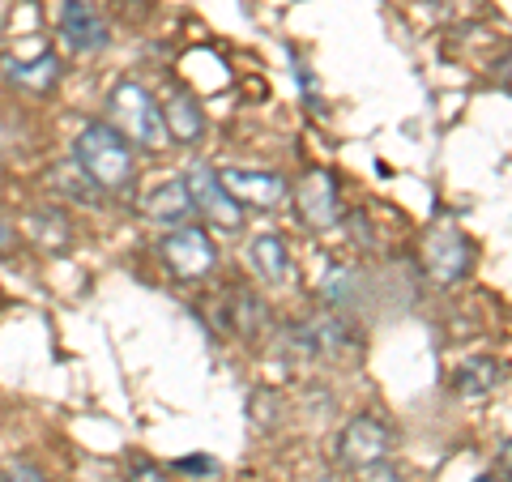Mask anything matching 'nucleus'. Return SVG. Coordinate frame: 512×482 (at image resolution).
Returning a JSON list of instances; mask_svg holds the SVG:
<instances>
[{
  "label": "nucleus",
  "instance_id": "f257e3e1",
  "mask_svg": "<svg viewBox=\"0 0 512 482\" xmlns=\"http://www.w3.org/2000/svg\"><path fill=\"white\" fill-rule=\"evenodd\" d=\"M73 163H77V171H82L94 188H103V192H124L128 184H133V175H137L128 137H120L116 128L99 124V120L86 124L82 133H77Z\"/></svg>",
  "mask_w": 512,
  "mask_h": 482
},
{
  "label": "nucleus",
  "instance_id": "f03ea898",
  "mask_svg": "<svg viewBox=\"0 0 512 482\" xmlns=\"http://www.w3.org/2000/svg\"><path fill=\"white\" fill-rule=\"evenodd\" d=\"M111 128H116L120 137H128V146H146L154 150L158 141L167 137V124H163V107H158L150 99V90L146 86H137V82H120L116 90H111Z\"/></svg>",
  "mask_w": 512,
  "mask_h": 482
},
{
  "label": "nucleus",
  "instance_id": "7ed1b4c3",
  "mask_svg": "<svg viewBox=\"0 0 512 482\" xmlns=\"http://www.w3.org/2000/svg\"><path fill=\"white\" fill-rule=\"evenodd\" d=\"M184 184H188V197H192V205H197V214H205L210 227H218V231H239L244 227V205L222 188L214 167H205V163L188 167Z\"/></svg>",
  "mask_w": 512,
  "mask_h": 482
},
{
  "label": "nucleus",
  "instance_id": "20e7f679",
  "mask_svg": "<svg viewBox=\"0 0 512 482\" xmlns=\"http://www.w3.org/2000/svg\"><path fill=\"white\" fill-rule=\"evenodd\" d=\"M158 256H163V265L175 273L180 282H197L205 273L214 269V244L210 235L197 231V227H175L163 244H158Z\"/></svg>",
  "mask_w": 512,
  "mask_h": 482
},
{
  "label": "nucleus",
  "instance_id": "39448f33",
  "mask_svg": "<svg viewBox=\"0 0 512 482\" xmlns=\"http://www.w3.org/2000/svg\"><path fill=\"white\" fill-rule=\"evenodd\" d=\"M423 265L436 282H457L466 278L470 269V239L461 235L453 222H440V227H431L427 239H423Z\"/></svg>",
  "mask_w": 512,
  "mask_h": 482
},
{
  "label": "nucleus",
  "instance_id": "423d86ee",
  "mask_svg": "<svg viewBox=\"0 0 512 482\" xmlns=\"http://www.w3.org/2000/svg\"><path fill=\"white\" fill-rule=\"evenodd\" d=\"M295 210L308 222L312 231H329L342 222V197H338V180L329 171H308L295 184Z\"/></svg>",
  "mask_w": 512,
  "mask_h": 482
},
{
  "label": "nucleus",
  "instance_id": "0eeeda50",
  "mask_svg": "<svg viewBox=\"0 0 512 482\" xmlns=\"http://www.w3.org/2000/svg\"><path fill=\"white\" fill-rule=\"evenodd\" d=\"M389 427L376 423L372 414H359V419H350L342 440H338V453L342 461L350 465V470H367V465H376L389 457Z\"/></svg>",
  "mask_w": 512,
  "mask_h": 482
},
{
  "label": "nucleus",
  "instance_id": "6e6552de",
  "mask_svg": "<svg viewBox=\"0 0 512 482\" xmlns=\"http://www.w3.org/2000/svg\"><path fill=\"white\" fill-rule=\"evenodd\" d=\"M222 188L231 192L239 205H256V210H274V205L286 197V180L274 171H244V167H231V171H218Z\"/></svg>",
  "mask_w": 512,
  "mask_h": 482
},
{
  "label": "nucleus",
  "instance_id": "1a4fd4ad",
  "mask_svg": "<svg viewBox=\"0 0 512 482\" xmlns=\"http://www.w3.org/2000/svg\"><path fill=\"white\" fill-rule=\"evenodd\" d=\"M60 35L73 52H99V47L107 43V26H103L99 13H94L90 0H64Z\"/></svg>",
  "mask_w": 512,
  "mask_h": 482
},
{
  "label": "nucleus",
  "instance_id": "9d476101",
  "mask_svg": "<svg viewBox=\"0 0 512 482\" xmlns=\"http://www.w3.org/2000/svg\"><path fill=\"white\" fill-rule=\"evenodd\" d=\"M146 218H154V222H167V227H184V222L197 214V205H192V197H188V184L184 180H171V184H158L150 197H146Z\"/></svg>",
  "mask_w": 512,
  "mask_h": 482
},
{
  "label": "nucleus",
  "instance_id": "9b49d317",
  "mask_svg": "<svg viewBox=\"0 0 512 482\" xmlns=\"http://www.w3.org/2000/svg\"><path fill=\"white\" fill-rule=\"evenodd\" d=\"M248 265L261 273L265 282H286L295 273L291 252H286V244H282L278 235H256L252 244H248Z\"/></svg>",
  "mask_w": 512,
  "mask_h": 482
},
{
  "label": "nucleus",
  "instance_id": "f8f14e48",
  "mask_svg": "<svg viewBox=\"0 0 512 482\" xmlns=\"http://www.w3.org/2000/svg\"><path fill=\"white\" fill-rule=\"evenodd\" d=\"M163 124H167V137L184 141V146H192V141L205 137V116L201 107L188 99V94H175V99L163 103Z\"/></svg>",
  "mask_w": 512,
  "mask_h": 482
},
{
  "label": "nucleus",
  "instance_id": "ddd939ff",
  "mask_svg": "<svg viewBox=\"0 0 512 482\" xmlns=\"http://www.w3.org/2000/svg\"><path fill=\"white\" fill-rule=\"evenodd\" d=\"M60 77V60L52 52H39L35 60H9V82L30 94H47Z\"/></svg>",
  "mask_w": 512,
  "mask_h": 482
},
{
  "label": "nucleus",
  "instance_id": "4468645a",
  "mask_svg": "<svg viewBox=\"0 0 512 482\" xmlns=\"http://www.w3.org/2000/svg\"><path fill=\"white\" fill-rule=\"evenodd\" d=\"M30 231H35V239L47 252H64V248H69V222H64L60 214H52V210H43V214L30 218Z\"/></svg>",
  "mask_w": 512,
  "mask_h": 482
},
{
  "label": "nucleus",
  "instance_id": "2eb2a0df",
  "mask_svg": "<svg viewBox=\"0 0 512 482\" xmlns=\"http://www.w3.org/2000/svg\"><path fill=\"white\" fill-rule=\"evenodd\" d=\"M495 380H500V367L478 359V363H461L453 384H457V393H487V389H495Z\"/></svg>",
  "mask_w": 512,
  "mask_h": 482
},
{
  "label": "nucleus",
  "instance_id": "dca6fc26",
  "mask_svg": "<svg viewBox=\"0 0 512 482\" xmlns=\"http://www.w3.org/2000/svg\"><path fill=\"white\" fill-rule=\"evenodd\" d=\"M235 303H239V308H231L235 329H239V333H252L256 325H261V303H256L248 291H235Z\"/></svg>",
  "mask_w": 512,
  "mask_h": 482
},
{
  "label": "nucleus",
  "instance_id": "f3484780",
  "mask_svg": "<svg viewBox=\"0 0 512 482\" xmlns=\"http://www.w3.org/2000/svg\"><path fill=\"white\" fill-rule=\"evenodd\" d=\"M128 482H171L163 470H158L154 461H137L133 470H128Z\"/></svg>",
  "mask_w": 512,
  "mask_h": 482
},
{
  "label": "nucleus",
  "instance_id": "a211bd4d",
  "mask_svg": "<svg viewBox=\"0 0 512 482\" xmlns=\"http://www.w3.org/2000/svg\"><path fill=\"white\" fill-rule=\"evenodd\" d=\"M363 482H402V478H397L384 461H376V465H367V470H363Z\"/></svg>",
  "mask_w": 512,
  "mask_h": 482
},
{
  "label": "nucleus",
  "instance_id": "6ab92c4d",
  "mask_svg": "<svg viewBox=\"0 0 512 482\" xmlns=\"http://www.w3.org/2000/svg\"><path fill=\"white\" fill-rule=\"evenodd\" d=\"M5 482H47L39 470H30V465H18V470H13Z\"/></svg>",
  "mask_w": 512,
  "mask_h": 482
},
{
  "label": "nucleus",
  "instance_id": "aec40b11",
  "mask_svg": "<svg viewBox=\"0 0 512 482\" xmlns=\"http://www.w3.org/2000/svg\"><path fill=\"white\" fill-rule=\"evenodd\" d=\"M180 470H214V461H180Z\"/></svg>",
  "mask_w": 512,
  "mask_h": 482
},
{
  "label": "nucleus",
  "instance_id": "412c9836",
  "mask_svg": "<svg viewBox=\"0 0 512 482\" xmlns=\"http://www.w3.org/2000/svg\"><path fill=\"white\" fill-rule=\"evenodd\" d=\"M9 244H13V235H9V227H5V222H0V256L9 252Z\"/></svg>",
  "mask_w": 512,
  "mask_h": 482
},
{
  "label": "nucleus",
  "instance_id": "4be33fe9",
  "mask_svg": "<svg viewBox=\"0 0 512 482\" xmlns=\"http://www.w3.org/2000/svg\"><path fill=\"white\" fill-rule=\"evenodd\" d=\"M500 465H504V474L512 478V444H504V453H500Z\"/></svg>",
  "mask_w": 512,
  "mask_h": 482
},
{
  "label": "nucleus",
  "instance_id": "5701e85b",
  "mask_svg": "<svg viewBox=\"0 0 512 482\" xmlns=\"http://www.w3.org/2000/svg\"><path fill=\"white\" fill-rule=\"evenodd\" d=\"M474 482H504V478H495V474H487V478H474Z\"/></svg>",
  "mask_w": 512,
  "mask_h": 482
},
{
  "label": "nucleus",
  "instance_id": "b1692460",
  "mask_svg": "<svg viewBox=\"0 0 512 482\" xmlns=\"http://www.w3.org/2000/svg\"><path fill=\"white\" fill-rule=\"evenodd\" d=\"M0 482H5V478H0Z\"/></svg>",
  "mask_w": 512,
  "mask_h": 482
}]
</instances>
